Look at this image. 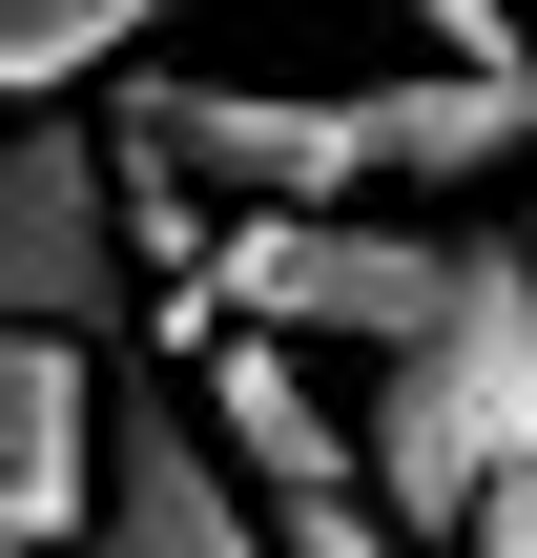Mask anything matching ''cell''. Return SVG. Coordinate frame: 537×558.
<instances>
[{
	"instance_id": "cell-1",
	"label": "cell",
	"mask_w": 537,
	"mask_h": 558,
	"mask_svg": "<svg viewBox=\"0 0 537 558\" xmlns=\"http://www.w3.org/2000/svg\"><path fill=\"white\" fill-rule=\"evenodd\" d=\"M124 145L207 166L248 207H373V186H497V166H537V83L435 62V41H414V83H207V62H145Z\"/></svg>"
},
{
	"instance_id": "cell-2",
	"label": "cell",
	"mask_w": 537,
	"mask_h": 558,
	"mask_svg": "<svg viewBox=\"0 0 537 558\" xmlns=\"http://www.w3.org/2000/svg\"><path fill=\"white\" fill-rule=\"evenodd\" d=\"M373 476H393V518H476L497 476H537V248L517 207H476V290L414 331V352H373Z\"/></svg>"
},
{
	"instance_id": "cell-3",
	"label": "cell",
	"mask_w": 537,
	"mask_h": 558,
	"mask_svg": "<svg viewBox=\"0 0 537 558\" xmlns=\"http://www.w3.org/2000/svg\"><path fill=\"white\" fill-rule=\"evenodd\" d=\"M476 290V207L455 228H393V207H248L207 248V311H269L310 352H414L435 311Z\"/></svg>"
},
{
	"instance_id": "cell-4",
	"label": "cell",
	"mask_w": 537,
	"mask_h": 558,
	"mask_svg": "<svg viewBox=\"0 0 537 558\" xmlns=\"http://www.w3.org/2000/svg\"><path fill=\"white\" fill-rule=\"evenodd\" d=\"M124 269H145V228H124V145L103 124H62V104H21L0 124V331H124Z\"/></svg>"
},
{
	"instance_id": "cell-5",
	"label": "cell",
	"mask_w": 537,
	"mask_h": 558,
	"mask_svg": "<svg viewBox=\"0 0 537 558\" xmlns=\"http://www.w3.org/2000/svg\"><path fill=\"white\" fill-rule=\"evenodd\" d=\"M62 558H290V538H269L248 456L207 435V393L103 373V476H83V538H62Z\"/></svg>"
},
{
	"instance_id": "cell-6",
	"label": "cell",
	"mask_w": 537,
	"mask_h": 558,
	"mask_svg": "<svg viewBox=\"0 0 537 558\" xmlns=\"http://www.w3.org/2000/svg\"><path fill=\"white\" fill-rule=\"evenodd\" d=\"M83 476H103V373H83V331H0V558L83 538Z\"/></svg>"
},
{
	"instance_id": "cell-7",
	"label": "cell",
	"mask_w": 537,
	"mask_h": 558,
	"mask_svg": "<svg viewBox=\"0 0 537 558\" xmlns=\"http://www.w3.org/2000/svg\"><path fill=\"white\" fill-rule=\"evenodd\" d=\"M248 497H269V538H290V558H455L435 518H393L373 456H331V476H248Z\"/></svg>"
},
{
	"instance_id": "cell-8",
	"label": "cell",
	"mask_w": 537,
	"mask_h": 558,
	"mask_svg": "<svg viewBox=\"0 0 537 558\" xmlns=\"http://www.w3.org/2000/svg\"><path fill=\"white\" fill-rule=\"evenodd\" d=\"M145 21H186V0H0V104H62V83H103Z\"/></svg>"
},
{
	"instance_id": "cell-9",
	"label": "cell",
	"mask_w": 537,
	"mask_h": 558,
	"mask_svg": "<svg viewBox=\"0 0 537 558\" xmlns=\"http://www.w3.org/2000/svg\"><path fill=\"white\" fill-rule=\"evenodd\" d=\"M373 21H414L435 62H497V83H537V0H373Z\"/></svg>"
},
{
	"instance_id": "cell-10",
	"label": "cell",
	"mask_w": 537,
	"mask_h": 558,
	"mask_svg": "<svg viewBox=\"0 0 537 558\" xmlns=\"http://www.w3.org/2000/svg\"><path fill=\"white\" fill-rule=\"evenodd\" d=\"M517 248H537V166H517Z\"/></svg>"
}]
</instances>
